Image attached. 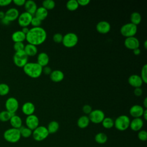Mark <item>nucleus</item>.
I'll return each mask as SVG.
<instances>
[{"label": "nucleus", "instance_id": "nucleus-1", "mask_svg": "<svg viewBox=\"0 0 147 147\" xmlns=\"http://www.w3.org/2000/svg\"><path fill=\"white\" fill-rule=\"evenodd\" d=\"M47 37L46 30L40 27H33L29 29V32L26 34V40L28 44L37 46L45 42Z\"/></svg>", "mask_w": 147, "mask_h": 147}, {"label": "nucleus", "instance_id": "nucleus-2", "mask_svg": "<svg viewBox=\"0 0 147 147\" xmlns=\"http://www.w3.org/2000/svg\"><path fill=\"white\" fill-rule=\"evenodd\" d=\"M24 73L31 78H39L42 73V67L37 62H28L23 67Z\"/></svg>", "mask_w": 147, "mask_h": 147}, {"label": "nucleus", "instance_id": "nucleus-3", "mask_svg": "<svg viewBox=\"0 0 147 147\" xmlns=\"http://www.w3.org/2000/svg\"><path fill=\"white\" fill-rule=\"evenodd\" d=\"M3 136L6 141L13 144L18 142L21 138L20 130L13 127L6 130Z\"/></svg>", "mask_w": 147, "mask_h": 147}, {"label": "nucleus", "instance_id": "nucleus-4", "mask_svg": "<svg viewBox=\"0 0 147 147\" xmlns=\"http://www.w3.org/2000/svg\"><path fill=\"white\" fill-rule=\"evenodd\" d=\"M130 119L126 115H121L114 121V126L119 131H125L129 127Z\"/></svg>", "mask_w": 147, "mask_h": 147}, {"label": "nucleus", "instance_id": "nucleus-5", "mask_svg": "<svg viewBox=\"0 0 147 147\" xmlns=\"http://www.w3.org/2000/svg\"><path fill=\"white\" fill-rule=\"evenodd\" d=\"M79 38L76 34L73 32H69L63 36L62 44L68 48H71L76 46L78 42Z\"/></svg>", "mask_w": 147, "mask_h": 147}, {"label": "nucleus", "instance_id": "nucleus-6", "mask_svg": "<svg viewBox=\"0 0 147 147\" xmlns=\"http://www.w3.org/2000/svg\"><path fill=\"white\" fill-rule=\"evenodd\" d=\"M49 133L47 127L44 126H38L32 131V137L36 141H42L45 140L49 136Z\"/></svg>", "mask_w": 147, "mask_h": 147}, {"label": "nucleus", "instance_id": "nucleus-7", "mask_svg": "<svg viewBox=\"0 0 147 147\" xmlns=\"http://www.w3.org/2000/svg\"><path fill=\"white\" fill-rule=\"evenodd\" d=\"M121 34L125 37H134L137 32V26L131 22L123 25L120 29Z\"/></svg>", "mask_w": 147, "mask_h": 147}, {"label": "nucleus", "instance_id": "nucleus-8", "mask_svg": "<svg viewBox=\"0 0 147 147\" xmlns=\"http://www.w3.org/2000/svg\"><path fill=\"white\" fill-rule=\"evenodd\" d=\"M28 56L24 51L16 52L13 56L14 64L18 67L23 68L28 63Z\"/></svg>", "mask_w": 147, "mask_h": 147}, {"label": "nucleus", "instance_id": "nucleus-9", "mask_svg": "<svg viewBox=\"0 0 147 147\" xmlns=\"http://www.w3.org/2000/svg\"><path fill=\"white\" fill-rule=\"evenodd\" d=\"M90 121L95 124H99L102 123L103 119L105 118L104 112L100 109L92 110L88 115Z\"/></svg>", "mask_w": 147, "mask_h": 147}, {"label": "nucleus", "instance_id": "nucleus-10", "mask_svg": "<svg viewBox=\"0 0 147 147\" xmlns=\"http://www.w3.org/2000/svg\"><path fill=\"white\" fill-rule=\"evenodd\" d=\"M5 106L6 110L14 114L18 109L19 103L16 98L14 97H10L6 99Z\"/></svg>", "mask_w": 147, "mask_h": 147}, {"label": "nucleus", "instance_id": "nucleus-11", "mask_svg": "<svg viewBox=\"0 0 147 147\" xmlns=\"http://www.w3.org/2000/svg\"><path fill=\"white\" fill-rule=\"evenodd\" d=\"M33 16L30 14L24 11L20 14L18 18V23L20 26L22 28L28 27L30 25Z\"/></svg>", "mask_w": 147, "mask_h": 147}, {"label": "nucleus", "instance_id": "nucleus-12", "mask_svg": "<svg viewBox=\"0 0 147 147\" xmlns=\"http://www.w3.org/2000/svg\"><path fill=\"white\" fill-rule=\"evenodd\" d=\"M25 125L27 127L33 131L39 126V119L38 117L34 114L27 116L25 119Z\"/></svg>", "mask_w": 147, "mask_h": 147}, {"label": "nucleus", "instance_id": "nucleus-13", "mask_svg": "<svg viewBox=\"0 0 147 147\" xmlns=\"http://www.w3.org/2000/svg\"><path fill=\"white\" fill-rule=\"evenodd\" d=\"M125 47L130 50H134L140 47V41L136 37H130L126 38L124 41Z\"/></svg>", "mask_w": 147, "mask_h": 147}, {"label": "nucleus", "instance_id": "nucleus-14", "mask_svg": "<svg viewBox=\"0 0 147 147\" xmlns=\"http://www.w3.org/2000/svg\"><path fill=\"white\" fill-rule=\"evenodd\" d=\"M20 15L19 11L15 7H11L5 13V19H6L9 22L14 21L18 19Z\"/></svg>", "mask_w": 147, "mask_h": 147}, {"label": "nucleus", "instance_id": "nucleus-15", "mask_svg": "<svg viewBox=\"0 0 147 147\" xmlns=\"http://www.w3.org/2000/svg\"><path fill=\"white\" fill-rule=\"evenodd\" d=\"M97 32L100 34H107L111 29L110 23L106 21H100L98 22L96 25Z\"/></svg>", "mask_w": 147, "mask_h": 147}, {"label": "nucleus", "instance_id": "nucleus-16", "mask_svg": "<svg viewBox=\"0 0 147 147\" xmlns=\"http://www.w3.org/2000/svg\"><path fill=\"white\" fill-rule=\"evenodd\" d=\"M145 109H144L143 106L140 105H134L130 107L129 114L134 118H141L142 116Z\"/></svg>", "mask_w": 147, "mask_h": 147}, {"label": "nucleus", "instance_id": "nucleus-17", "mask_svg": "<svg viewBox=\"0 0 147 147\" xmlns=\"http://www.w3.org/2000/svg\"><path fill=\"white\" fill-rule=\"evenodd\" d=\"M144 126V120L141 118H135L130 121L129 127L134 131H139Z\"/></svg>", "mask_w": 147, "mask_h": 147}, {"label": "nucleus", "instance_id": "nucleus-18", "mask_svg": "<svg viewBox=\"0 0 147 147\" xmlns=\"http://www.w3.org/2000/svg\"><path fill=\"white\" fill-rule=\"evenodd\" d=\"M127 81H128L129 84L131 86H132L133 87H134V88L141 87L143 83V82H142L140 76L136 75V74H133V75H130Z\"/></svg>", "mask_w": 147, "mask_h": 147}, {"label": "nucleus", "instance_id": "nucleus-19", "mask_svg": "<svg viewBox=\"0 0 147 147\" xmlns=\"http://www.w3.org/2000/svg\"><path fill=\"white\" fill-rule=\"evenodd\" d=\"M21 110L23 114L26 116L34 114L35 111L34 105L30 102H27L23 104L21 107Z\"/></svg>", "mask_w": 147, "mask_h": 147}, {"label": "nucleus", "instance_id": "nucleus-20", "mask_svg": "<svg viewBox=\"0 0 147 147\" xmlns=\"http://www.w3.org/2000/svg\"><path fill=\"white\" fill-rule=\"evenodd\" d=\"M49 76L51 80L55 83L61 82L64 78V73L61 71L59 69L52 71Z\"/></svg>", "mask_w": 147, "mask_h": 147}, {"label": "nucleus", "instance_id": "nucleus-21", "mask_svg": "<svg viewBox=\"0 0 147 147\" xmlns=\"http://www.w3.org/2000/svg\"><path fill=\"white\" fill-rule=\"evenodd\" d=\"M24 7L25 9V11L33 16L37 9V6L36 3L32 0L26 1Z\"/></svg>", "mask_w": 147, "mask_h": 147}, {"label": "nucleus", "instance_id": "nucleus-22", "mask_svg": "<svg viewBox=\"0 0 147 147\" xmlns=\"http://www.w3.org/2000/svg\"><path fill=\"white\" fill-rule=\"evenodd\" d=\"M49 61V57L45 52L40 53L37 57V63L42 67L47 66Z\"/></svg>", "mask_w": 147, "mask_h": 147}, {"label": "nucleus", "instance_id": "nucleus-23", "mask_svg": "<svg viewBox=\"0 0 147 147\" xmlns=\"http://www.w3.org/2000/svg\"><path fill=\"white\" fill-rule=\"evenodd\" d=\"M9 122L11 127L13 128L19 129L21 126H22V121L21 118L16 114L12 115Z\"/></svg>", "mask_w": 147, "mask_h": 147}, {"label": "nucleus", "instance_id": "nucleus-24", "mask_svg": "<svg viewBox=\"0 0 147 147\" xmlns=\"http://www.w3.org/2000/svg\"><path fill=\"white\" fill-rule=\"evenodd\" d=\"M48 15V11L44 9L43 7L41 6L37 7L34 16L37 18L39 19L40 21H43L47 18Z\"/></svg>", "mask_w": 147, "mask_h": 147}, {"label": "nucleus", "instance_id": "nucleus-25", "mask_svg": "<svg viewBox=\"0 0 147 147\" xmlns=\"http://www.w3.org/2000/svg\"><path fill=\"white\" fill-rule=\"evenodd\" d=\"M24 51L28 57L29 56L32 57L37 55L38 49L36 46L30 44H27L26 45H25Z\"/></svg>", "mask_w": 147, "mask_h": 147}, {"label": "nucleus", "instance_id": "nucleus-26", "mask_svg": "<svg viewBox=\"0 0 147 147\" xmlns=\"http://www.w3.org/2000/svg\"><path fill=\"white\" fill-rule=\"evenodd\" d=\"M11 39L14 42H23L26 40V34H25L21 30H17L11 34Z\"/></svg>", "mask_w": 147, "mask_h": 147}, {"label": "nucleus", "instance_id": "nucleus-27", "mask_svg": "<svg viewBox=\"0 0 147 147\" xmlns=\"http://www.w3.org/2000/svg\"><path fill=\"white\" fill-rule=\"evenodd\" d=\"M90 119L87 115H84L80 117L77 121V125L80 129H85L90 124Z\"/></svg>", "mask_w": 147, "mask_h": 147}, {"label": "nucleus", "instance_id": "nucleus-28", "mask_svg": "<svg viewBox=\"0 0 147 147\" xmlns=\"http://www.w3.org/2000/svg\"><path fill=\"white\" fill-rule=\"evenodd\" d=\"M59 127L60 125L58 122L56 121H52L48 123L47 128L49 134H54L58 131Z\"/></svg>", "mask_w": 147, "mask_h": 147}, {"label": "nucleus", "instance_id": "nucleus-29", "mask_svg": "<svg viewBox=\"0 0 147 147\" xmlns=\"http://www.w3.org/2000/svg\"><path fill=\"white\" fill-rule=\"evenodd\" d=\"M94 140L96 143L99 144H103L107 141L108 137L105 133L103 132H99L95 136Z\"/></svg>", "mask_w": 147, "mask_h": 147}, {"label": "nucleus", "instance_id": "nucleus-30", "mask_svg": "<svg viewBox=\"0 0 147 147\" xmlns=\"http://www.w3.org/2000/svg\"><path fill=\"white\" fill-rule=\"evenodd\" d=\"M141 16L137 11L133 12L130 15V22L136 26L141 23Z\"/></svg>", "mask_w": 147, "mask_h": 147}, {"label": "nucleus", "instance_id": "nucleus-31", "mask_svg": "<svg viewBox=\"0 0 147 147\" xmlns=\"http://www.w3.org/2000/svg\"><path fill=\"white\" fill-rule=\"evenodd\" d=\"M101 123L104 128L110 129L114 127V121L110 117H105Z\"/></svg>", "mask_w": 147, "mask_h": 147}, {"label": "nucleus", "instance_id": "nucleus-32", "mask_svg": "<svg viewBox=\"0 0 147 147\" xmlns=\"http://www.w3.org/2000/svg\"><path fill=\"white\" fill-rule=\"evenodd\" d=\"M20 132L21 136L24 138H29L32 135V130L27 127L26 126H21L20 129Z\"/></svg>", "mask_w": 147, "mask_h": 147}, {"label": "nucleus", "instance_id": "nucleus-33", "mask_svg": "<svg viewBox=\"0 0 147 147\" xmlns=\"http://www.w3.org/2000/svg\"><path fill=\"white\" fill-rule=\"evenodd\" d=\"M79 4L76 0H70L68 1L66 3L67 9L71 11L76 10L79 7Z\"/></svg>", "mask_w": 147, "mask_h": 147}, {"label": "nucleus", "instance_id": "nucleus-34", "mask_svg": "<svg viewBox=\"0 0 147 147\" xmlns=\"http://www.w3.org/2000/svg\"><path fill=\"white\" fill-rule=\"evenodd\" d=\"M13 115H14L13 114L9 113L7 110L2 111L0 112V121L1 122H3L9 121L11 117Z\"/></svg>", "mask_w": 147, "mask_h": 147}, {"label": "nucleus", "instance_id": "nucleus-35", "mask_svg": "<svg viewBox=\"0 0 147 147\" xmlns=\"http://www.w3.org/2000/svg\"><path fill=\"white\" fill-rule=\"evenodd\" d=\"M42 7L47 10H51L55 8L56 3L53 0H45L42 3Z\"/></svg>", "mask_w": 147, "mask_h": 147}, {"label": "nucleus", "instance_id": "nucleus-36", "mask_svg": "<svg viewBox=\"0 0 147 147\" xmlns=\"http://www.w3.org/2000/svg\"><path fill=\"white\" fill-rule=\"evenodd\" d=\"M10 91L9 86L4 83H0V95L5 96L9 94Z\"/></svg>", "mask_w": 147, "mask_h": 147}, {"label": "nucleus", "instance_id": "nucleus-37", "mask_svg": "<svg viewBox=\"0 0 147 147\" xmlns=\"http://www.w3.org/2000/svg\"><path fill=\"white\" fill-rule=\"evenodd\" d=\"M140 77L145 84L147 83V64H144L141 70Z\"/></svg>", "mask_w": 147, "mask_h": 147}, {"label": "nucleus", "instance_id": "nucleus-38", "mask_svg": "<svg viewBox=\"0 0 147 147\" xmlns=\"http://www.w3.org/2000/svg\"><path fill=\"white\" fill-rule=\"evenodd\" d=\"M137 137L141 141H146L147 140V132L145 130H141L138 132Z\"/></svg>", "mask_w": 147, "mask_h": 147}, {"label": "nucleus", "instance_id": "nucleus-39", "mask_svg": "<svg viewBox=\"0 0 147 147\" xmlns=\"http://www.w3.org/2000/svg\"><path fill=\"white\" fill-rule=\"evenodd\" d=\"M24 48H25V45L24 42H14L13 45V48H14V50L15 51V52L22 51H24Z\"/></svg>", "mask_w": 147, "mask_h": 147}, {"label": "nucleus", "instance_id": "nucleus-40", "mask_svg": "<svg viewBox=\"0 0 147 147\" xmlns=\"http://www.w3.org/2000/svg\"><path fill=\"white\" fill-rule=\"evenodd\" d=\"M63 38V36L59 33H55L52 37L53 41L56 43H61Z\"/></svg>", "mask_w": 147, "mask_h": 147}, {"label": "nucleus", "instance_id": "nucleus-41", "mask_svg": "<svg viewBox=\"0 0 147 147\" xmlns=\"http://www.w3.org/2000/svg\"><path fill=\"white\" fill-rule=\"evenodd\" d=\"M41 22L42 21H40L39 19L37 18L34 16H33L30 25H32L33 27H40L41 24Z\"/></svg>", "mask_w": 147, "mask_h": 147}, {"label": "nucleus", "instance_id": "nucleus-42", "mask_svg": "<svg viewBox=\"0 0 147 147\" xmlns=\"http://www.w3.org/2000/svg\"><path fill=\"white\" fill-rule=\"evenodd\" d=\"M82 110L83 111V113L86 114V115H89L90 113L92 111V107L90 105H85L83 106V108H82Z\"/></svg>", "mask_w": 147, "mask_h": 147}, {"label": "nucleus", "instance_id": "nucleus-43", "mask_svg": "<svg viewBox=\"0 0 147 147\" xmlns=\"http://www.w3.org/2000/svg\"><path fill=\"white\" fill-rule=\"evenodd\" d=\"M12 2L17 6H24L25 3L26 2L25 0H14Z\"/></svg>", "mask_w": 147, "mask_h": 147}, {"label": "nucleus", "instance_id": "nucleus-44", "mask_svg": "<svg viewBox=\"0 0 147 147\" xmlns=\"http://www.w3.org/2000/svg\"><path fill=\"white\" fill-rule=\"evenodd\" d=\"M77 1L79 4V6H86L90 3V0H78Z\"/></svg>", "mask_w": 147, "mask_h": 147}, {"label": "nucleus", "instance_id": "nucleus-45", "mask_svg": "<svg viewBox=\"0 0 147 147\" xmlns=\"http://www.w3.org/2000/svg\"><path fill=\"white\" fill-rule=\"evenodd\" d=\"M12 2L11 0H0V6L4 7L9 5Z\"/></svg>", "mask_w": 147, "mask_h": 147}, {"label": "nucleus", "instance_id": "nucleus-46", "mask_svg": "<svg viewBox=\"0 0 147 147\" xmlns=\"http://www.w3.org/2000/svg\"><path fill=\"white\" fill-rule=\"evenodd\" d=\"M134 94L136 96H140L142 94V90L141 87L135 88L134 90Z\"/></svg>", "mask_w": 147, "mask_h": 147}, {"label": "nucleus", "instance_id": "nucleus-47", "mask_svg": "<svg viewBox=\"0 0 147 147\" xmlns=\"http://www.w3.org/2000/svg\"><path fill=\"white\" fill-rule=\"evenodd\" d=\"M52 69L51 68V67H48V66H45L42 67V72L44 74H45V75H50L51 73L52 72Z\"/></svg>", "mask_w": 147, "mask_h": 147}, {"label": "nucleus", "instance_id": "nucleus-48", "mask_svg": "<svg viewBox=\"0 0 147 147\" xmlns=\"http://www.w3.org/2000/svg\"><path fill=\"white\" fill-rule=\"evenodd\" d=\"M133 53H134L135 55L138 56V55H140V53H141V50H140V49L139 48H136V49L133 50Z\"/></svg>", "mask_w": 147, "mask_h": 147}, {"label": "nucleus", "instance_id": "nucleus-49", "mask_svg": "<svg viewBox=\"0 0 147 147\" xmlns=\"http://www.w3.org/2000/svg\"><path fill=\"white\" fill-rule=\"evenodd\" d=\"M29 29H29L28 27H24V28H22L21 31H22L25 34H26L29 32Z\"/></svg>", "mask_w": 147, "mask_h": 147}, {"label": "nucleus", "instance_id": "nucleus-50", "mask_svg": "<svg viewBox=\"0 0 147 147\" xmlns=\"http://www.w3.org/2000/svg\"><path fill=\"white\" fill-rule=\"evenodd\" d=\"M0 21H1V22L2 24H3V25H9V24H10V22H9L8 21H7V20H6V19H5V18H3V19L1 20Z\"/></svg>", "mask_w": 147, "mask_h": 147}, {"label": "nucleus", "instance_id": "nucleus-51", "mask_svg": "<svg viewBox=\"0 0 147 147\" xmlns=\"http://www.w3.org/2000/svg\"><path fill=\"white\" fill-rule=\"evenodd\" d=\"M142 118L143 119L145 120V121H146L147 120V109H145L144 110V111L143 113V114H142Z\"/></svg>", "mask_w": 147, "mask_h": 147}, {"label": "nucleus", "instance_id": "nucleus-52", "mask_svg": "<svg viewBox=\"0 0 147 147\" xmlns=\"http://www.w3.org/2000/svg\"><path fill=\"white\" fill-rule=\"evenodd\" d=\"M143 107L144 109L147 108V98H145L143 101Z\"/></svg>", "mask_w": 147, "mask_h": 147}, {"label": "nucleus", "instance_id": "nucleus-53", "mask_svg": "<svg viewBox=\"0 0 147 147\" xmlns=\"http://www.w3.org/2000/svg\"><path fill=\"white\" fill-rule=\"evenodd\" d=\"M5 18V13L2 11H0V20Z\"/></svg>", "mask_w": 147, "mask_h": 147}, {"label": "nucleus", "instance_id": "nucleus-54", "mask_svg": "<svg viewBox=\"0 0 147 147\" xmlns=\"http://www.w3.org/2000/svg\"><path fill=\"white\" fill-rule=\"evenodd\" d=\"M144 46L145 49H146V48H147V40H145V41H144Z\"/></svg>", "mask_w": 147, "mask_h": 147}]
</instances>
